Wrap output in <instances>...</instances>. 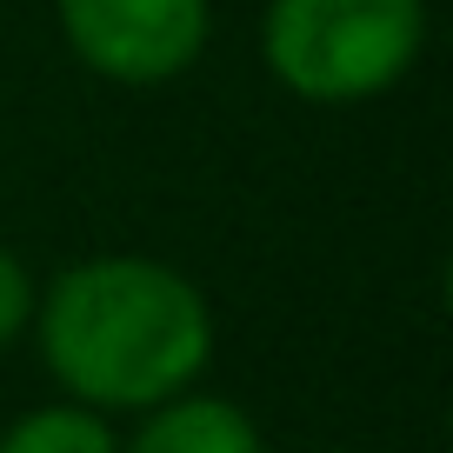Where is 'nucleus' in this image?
<instances>
[{
	"instance_id": "7ed1b4c3",
	"label": "nucleus",
	"mask_w": 453,
	"mask_h": 453,
	"mask_svg": "<svg viewBox=\"0 0 453 453\" xmlns=\"http://www.w3.org/2000/svg\"><path fill=\"white\" fill-rule=\"evenodd\" d=\"M54 27L94 81L167 87L207 54V0H54Z\"/></svg>"
},
{
	"instance_id": "f257e3e1",
	"label": "nucleus",
	"mask_w": 453,
	"mask_h": 453,
	"mask_svg": "<svg viewBox=\"0 0 453 453\" xmlns=\"http://www.w3.org/2000/svg\"><path fill=\"white\" fill-rule=\"evenodd\" d=\"M34 347L60 400L147 413L187 394L213 360V307L173 260L87 254L34 294Z\"/></svg>"
},
{
	"instance_id": "f03ea898",
	"label": "nucleus",
	"mask_w": 453,
	"mask_h": 453,
	"mask_svg": "<svg viewBox=\"0 0 453 453\" xmlns=\"http://www.w3.org/2000/svg\"><path fill=\"white\" fill-rule=\"evenodd\" d=\"M426 0H267L260 60L307 107H354L413 73Z\"/></svg>"
},
{
	"instance_id": "39448f33",
	"label": "nucleus",
	"mask_w": 453,
	"mask_h": 453,
	"mask_svg": "<svg viewBox=\"0 0 453 453\" xmlns=\"http://www.w3.org/2000/svg\"><path fill=\"white\" fill-rule=\"evenodd\" d=\"M0 453H120V434L81 400H47L0 426Z\"/></svg>"
},
{
	"instance_id": "20e7f679",
	"label": "nucleus",
	"mask_w": 453,
	"mask_h": 453,
	"mask_svg": "<svg viewBox=\"0 0 453 453\" xmlns=\"http://www.w3.org/2000/svg\"><path fill=\"white\" fill-rule=\"evenodd\" d=\"M120 453H267V440L241 400L187 387V394L147 407L134 440H120Z\"/></svg>"
},
{
	"instance_id": "423d86ee",
	"label": "nucleus",
	"mask_w": 453,
	"mask_h": 453,
	"mask_svg": "<svg viewBox=\"0 0 453 453\" xmlns=\"http://www.w3.org/2000/svg\"><path fill=\"white\" fill-rule=\"evenodd\" d=\"M34 294H41V287H34L27 260L0 241V347H14V340L34 326Z\"/></svg>"
}]
</instances>
